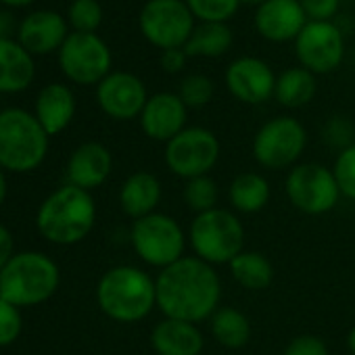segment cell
<instances>
[{
  "instance_id": "obj_1",
  "label": "cell",
  "mask_w": 355,
  "mask_h": 355,
  "mask_svg": "<svg viewBox=\"0 0 355 355\" xmlns=\"http://www.w3.org/2000/svg\"><path fill=\"white\" fill-rule=\"evenodd\" d=\"M157 307L165 318L199 324L220 309L222 282L214 266L184 255L163 268L155 280Z\"/></svg>"
},
{
  "instance_id": "obj_2",
  "label": "cell",
  "mask_w": 355,
  "mask_h": 355,
  "mask_svg": "<svg viewBox=\"0 0 355 355\" xmlns=\"http://www.w3.org/2000/svg\"><path fill=\"white\" fill-rule=\"evenodd\" d=\"M101 309L117 322L132 324L144 320L157 305L155 280L132 266L109 270L96 288Z\"/></svg>"
},
{
  "instance_id": "obj_3",
  "label": "cell",
  "mask_w": 355,
  "mask_h": 355,
  "mask_svg": "<svg viewBox=\"0 0 355 355\" xmlns=\"http://www.w3.org/2000/svg\"><path fill=\"white\" fill-rule=\"evenodd\" d=\"M94 226V201L88 191L65 187L51 195L38 214L40 232L59 245L82 241Z\"/></svg>"
},
{
  "instance_id": "obj_4",
  "label": "cell",
  "mask_w": 355,
  "mask_h": 355,
  "mask_svg": "<svg viewBox=\"0 0 355 355\" xmlns=\"http://www.w3.org/2000/svg\"><path fill=\"white\" fill-rule=\"evenodd\" d=\"M57 284V266L40 253L15 255L0 270V299L13 305L42 303L55 293Z\"/></svg>"
},
{
  "instance_id": "obj_5",
  "label": "cell",
  "mask_w": 355,
  "mask_h": 355,
  "mask_svg": "<svg viewBox=\"0 0 355 355\" xmlns=\"http://www.w3.org/2000/svg\"><path fill=\"white\" fill-rule=\"evenodd\" d=\"M36 117L21 109L0 113V165L13 171H28L42 163L49 138Z\"/></svg>"
},
{
  "instance_id": "obj_6",
  "label": "cell",
  "mask_w": 355,
  "mask_h": 355,
  "mask_svg": "<svg viewBox=\"0 0 355 355\" xmlns=\"http://www.w3.org/2000/svg\"><path fill=\"white\" fill-rule=\"evenodd\" d=\"M189 241L195 257L209 266L230 263L239 253H243L245 228L232 211L216 207L193 220Z\"/></svg>"
},
{
  "instance_id": "obj_7",
  "label": "cell",
  "mask_w": 355,
  "mask_h": 355,
  "mask_svg": "<svg viewBox=\"0 0 355 355\" xmlns=\"http://www.w3.org/2000/svg\"><path fill=\"white\" fill-rule=\"evenodd\" d=\"M132 245L142 261L155 268H167L184 257L187 236L171 216L150 214L132 226Z\"/></svg>"
},
{
  "instance_id": "obj_8",
  "label": "cell",
  "mask_w": 355,
  "mask_h": 355,
  "mask_svg": "<svg viewBox=\"0 0 355 355\" xmlns=\"http://www.w3.org/2000/svg\"><path fill=\"white\" fill-rule=\"evenodd\" d=\"M140 30L161 51L184 49L195 30V15L187 0H148L140 11Z\"/></svg>"
},
{
  "instance_id": "obj_9",
  "label": "cell",
  "mask_w": 355,
  "mask_h": 355,
  "mask_svg": "<svg viewBox=\"0 0 355 355\" xmlns=\"http://www.w3.org/2000/svg\"><path fill=\"white\" fill-rule=\"evenodd\" d=\"M286 197L299 211L322 216L336 207L340 189L332 169L320 163H301L295 165L286 178Z\"/></svg>"
},
{
  "instance_id": "obj_10",
  "label": "cell",
  "mask_w": 355,
  "mask_h": 355,
  "mask_svg": "<svg viewBox=\"0 0 355 355\" xmlns=\"http://www.w3.org/2000/svg\"><path fill=\"white\" fill-rule=\"evenodd\" d=\"M218 159L220 140L205 128H187L165 144V165L184 180L209 175Z\"/></svg>"
},
{
  "instance_id": "obj_11",
  "label": "cell",
  "mask_w": 355,
  "mask_h": 355,
  "mask_svg": "<svg viewBox=\"0 0 355 355\" xmlns=\"http://www.w3.org/2000/svg\"><path fill=\"white\" fill-rule=\"evenodd\" d=\"M307 144V132L295 117H274L259 128L253 138V157L266 169H284L293 165Z\"/></svg>"
},
{
  "instance_id": "obj_12",
  "label": "cell",
  "mask_w": 355,
  "mask_h": 355,
  "mask_svg": "<svg viewBox=\"0 0 355 355\" xmlns=\"http://www.w3.org/2000/svg\"><path fill=\"white\" fill-rule=\"evenodd\" d=\"M61 67L67 78L78 84L103 82L109 76L111 53L96 34L76 32L65 38L59 55Z\"/></svg>"
},
{
  "instance_id": "obj_13",
  "label": "cell",
  "mask_w": 355,
  "mask_h": 355,
  "mask_svg": "<svg viewBox=\"0 0 355 355\" xmlns=\"http://www.w3.org/2000/svg\"><path fill=\"white\" fill-rule=\"evenodd\" d=\"M295 53L301 67L315 73L334 71L345 55L340 30L330 21H307L295 38Z\"/></svg>"
},
{
  "instance_id": "obj_14",
  "label": "cell",
  "mask_w": 355,
  "mask_h": 355,
  "mask_svg": "<svg viewBox=\"0 0 355 355\" xmlns=\"http://www.w3.org/2000/svg\"><path fill=\"white\" fill-rule=\"evenodd\" d=\"M226 86L234 98L247 105H261L274 96L276 76L272 67L257 57H241L226 71Z\"/></svg>"
},
{
  "instance_id": "obj_15",
  "label": "cell",
  "mask_w": 355,
  "mask_h": 355,
  "mask_svg": "<svg viewBox=\"0 0 355 355\" xmlns=\"http://www.w3.org/2000/svg\"><path fill=\"white\" fill-rule=\"evenodd\" d=\"M98 105L103 111L115 119H132L142 113L148 96L146 88L134 73L117 71L109 73L98 84Z\"/></svg>"
},
{
  "instance_id": "obj_16",
  "label": "cell",
  "mask_w": 355,
  "mask_h": 355,
  "mask_svg": "<svg viewBox=\"0 0 355 355\" xmlns=\"http://www.w3.org/2000/svg\"><path fill=\"white\" fill-rule=\"evenodd\" d=\"M187 115L189 107L182 103L180 96L159 92L146 101L140 113V125L148 138L167 144L173 136L187 130Z\"/></svg>"
},
{
  "instance_id": "obj_17",
  "label": "cell",
  "mask_w": 355,
  "mask_h": 355,
  "mask_svg": "<svg viewBox=\"0 0 355 355\" xmlns=\"http://www.w3.org/2000/svg\"><path fill=\"white\" fill-rule=\"evenodd\" d=\"M305 24L307 15L299 0H266L255 13V28L270 42L297 38Z\"/></svg>"
},
{
  "instance_id": "obj_18",
  "label": "cell",
  "mask_w": 355,
  "mask_h": 355,
  "mask_svg": "<svg viewBox=\"0 0 355 355\" xmlns=\"http://www.w3.org/2000/svg\"><path fill=\"white\" fill-rule=\"evenodd\" d=\"M150 345L159 355H201L205 338L197 324L165 318L153 328Z\"/></svg>"
},
{
  "instance_id": "obj_19",
  "label": "cell",
  "mask_w": 355,
  "mask_h": 355,
  "mask_svg": "<svg viewBox=\"0 0 355 355\" xmlns=\"http://www.w3.org/2000/svg\"><path fill=\"white\" fill-rule=\"evenodd\" d=\"M111 153L98 144V142H86L82 144L69 159L67 175L71 187H78L82 191L101 187L109 173H111Z\"/></svg>"
},
{
  "instance_id": "obj_20",
  "label": "cell",
  "mask_w": 355,
  "mask_h": 355,
  "mask_svg": "<svg viewBox=\"0 0 355 355\" xmlns=\"http://www.w3.org/2000/svg\"><path fill=\"white\" fill-rule=\"evenodd\" d=\"M65 21L55 11H36L21 24V46L32 53H49L65 42Z\"/></svg>"
},
{
  "instance_id": "obj_21",
  "label": "cell",
  "mask_w": 355,
  "mask_h": 355,
  "mask_svg": "<svg viewBox=\"0 0 355 355\" xmlns=\"http://www.w3.org/2000/svg\"><path fill=\"white\" fill-rule=\"evenodd\" d=\"M159 201H161V182L148 171L132 173L123 182L119 193V205L125 216L134 218V222L155 214Z\"/></svg>"
},
{
  "instance_id": "obj_22",
  "label": "cell",
  "mask_w": 355,
  "mask_h": 355,
  "mask_svg": "<svg viewBox=\"0 0 355 355\" xmlns=\"http://www.w3.org/2000/svg\"><path fill=\"white\" fill-rule=\"evenodd\" d=\"M36 111H38V121L46 130V134L61 132L71 121L76 111V101L71 90L63 84L46 86L38 96Z\"/></svg>"
},
{
  "instance_id": "obj_23",
  "label": "cell",
  "mask_w": 355,
  "mask_h": 355,
  "mask_svg": "<svg viewBox=\"0 0 355 355\" xmlns=\"http://www.w3.org/2000/svg\"><path fill=\"white\" fill-rule=\"evenodd\" d=\"M34 78V63L21 44L0 38V92L24 90Z\"/></svg>"
},
{
  "instance_id": "obj_24",
  "label": "cell",
  "mask_w": 355,
  "mask_h": 355,
  "mask_svg": "<svg viewBox=\"0 0 355 355\" xmlns=\"http://www.w3.org/2000/svg\"><path fill=\"white\" fill-rule=\"evenodd\" d=\"M270 195H272L270 182L261 173H255V171L239 173L230 182V189H228L230 205L241 214H257V211H261L268 205Z\"/></svg>"
},
{
  "instance_id": "obj_25",
  "label": "cell",
  "mask_w": 355,
  "mask_h": 355,
  "mask_svg": "<svg viewBox=\"0 0 355 355\" xmlns=\"http://www.w3.org/2000/svg\"><path fill=\"white\" fill-rule=\"evenodd\" d=\"M274 96L282 107L297 109L315 96V78L305 67H291L276 78Z\"/></svg>"
},
{
  "instance_id": "obj_26",
  "label": "cell",
  "mask_w": 355,
  "mask_h": 355,
  "mask_svg": "<svg viewBox=\"0 0 355 355\" xmlns=\"http://www.w3.org/2000/svg\"><path fill=\"white\" fill-rule=\"evenodd\" d=\"M228 266L232 278L247 291H263L274 278L272 261L257 251H243Z\"/></svg>"
},
{
  "instance_id": "obj_27",
  "label": "cell",
  "mask_w": 355,
  "mask_h": 355,
  "mask_svg": "<svg viewBox=\"0 0 355 355\" xmlns=\"http://www.w3.org/2000/svg\"><path fill=\"white\" fill-rule=\"evenodd\" d=\"M211 334L226 349H241L251 338L249 318L234 307H220L211 318Z\"/></svg>"
},
{
  "instance_id": "obj_28",
  "label": "cell",
  "mask_w": 355,
  "mask_h": 355,
  "mask_svg": "<svg viewBox=\"0 0 355 355\" xmlns=\"http://www.w3.org/2000/svg\"><path fill=\"white\" fill-rule=\"evenodd\" d=\"M232 46V30L226 24H205L197 26L184 44L189 57H220Z\"/></svg>"
},
{
  "instance_id": "obj_29",
  "label": "cell",
  "mask_w": 355,
  "mask_h": 355,
  "mask_svg": "<svg viewBox=\"0 0 355 355\" xmlns=\"http://www.w3.org/2000/svg\"><path fill=\"white\" fill-rule=\"evenodd\" d=\"M182 197H184V203L199 216L218 207L220 191L209 175H199V178H193V180H187Z\"/></svg>"
},
{
  "instance_id": "obj_30",
  "label": "cell",
  "mask_w": 355,
  "mask_h": 355,
  "mask_svg": "<svg viewBox=\"0 0 355 355\" xmlns=\"http://www.w3.org/2000/svg\"><path fill=\"white\" fill-rule=\"evenodd\" d=\"M187 5L195 17H199L205 24H224L230 19L241 0H187Z\"/></svg>"
},
{
  "instance_id": "obj_31",
  "label": "cell",
  "mask_w": 355,
  "mask_h": 355,
  "mask_svg": "<svg viewBox=\"0 0 355 355\" xmlns=\"http://www.w3.org/2000/svg\"><path fill=\"white\" fill-rule=\"evenodd\" d=\"M178 96L182 98V103L191 109H199L205 107L211 98H214V82L207 76L201 73H193L187 76L180 84V92Z\"/></svg>"
},
{
  "instance_id": "obj_32",
  "label": "cell",
  "mask_w": 355,
  "mask_h": 355,
  "mask_svg": "<svg viewBox=\"0 0 355 355\" xmlns=\"http://www.w3.org/2000/svg\"><path fill=\"white\" fill-rule=\"evenodd\" d=\"M69 19L76 32L94 34L103 21V9L96 0H73L69 7Z\"/></svg>"
},
{
  "instance_id": "obj_33",
  "label": "cell",
  "mask_w": 355,
  "mask_h": 355,
  "mask_svg": "<svg viewBox=\"0 0 355 355\" xmlns=\"http://www.w3.org/2000/svg\"><path fill=\"white\" fill-rule=\"evenodd\" d=\"M332 171L336 178V184L340 189V195L355 201V142L345 146L338 153Z\"/></svg>"
},
{
  "instance_id": "obj_34",
  "label": "cell",
  "mask_w": 355,
  "mask_h": 355,
  "mask_svg": "<svg viewBox=\"0 0 355 355\" xmlns=\"http://www.w3.org/2000/svg\"><path fill=\"white\" fill-rule=\"evenodd\" d=\"M21 318L13 303L0 299V345H9L19 336Z\"/></svg>"
},
{
  "instance_id": "obj_35",
  "label": "cell",
  "mask_w": 355,
  "mask_h": 355,
  "mask_svg": "<svg viewBox=\"0 0 355 355\" xmlns=\"http://www.w3.org/2000/svg\"><path fill=\"white\" fill-rule=\"evenodd\" d=\"M282 355H328V347L313 334H301L286 345Z\"/></svg>"
},
{
  "instance_id": "obj_36",
  "label": "cell",
  "mask_w": 355,
  "mask_h": 355,
  "mask_svg": "<svg viewBox=\"0 0 355 355\" xmlns=\"http://www.w3.org/2000/svg\"><path fill=\"white\" fill-rule=\"evenodd\" d=\"M299 3L311 21H330L338 11L340 0H299Z\"/></svg>"
},
{
  "instance_id": "obj_37",
  "label": "cell",
  "mask_w": 355,
  "mask_h": 355,
  "mask_svg": "<svg viewBox=\"0 0 355 355\" xmlns=\"http://www.w3.org/2000/svg\"><path fill=\"white\" fill-rule=\"evenodd\" d=\"M187 53L184 49H171V51H163V57H161V67L167 71V73H178L182 71L184 65H187Z\"/></svg>"
},
{
  "instance_id": "obj_38",
  "label": "cell",
  "mask_w": 355,
  "mask_h": 355,
  "mask_svg": "<svg viewBox=\"0 0 355 355\" xmlns=\"http://www.w3.org/2000/svg\"><path fill=\"white\" fill-rule=\"evenodd\" d=\"M13 239H11V232L7 228L0 226V270H3L13 257Z\"/></svg>"
},
{
  "instance_id": "obj_39",
  "label": "cell",
  "mask_w": 355,
  "mask_h": 355,
  "mask_svg": "<svg viewBox=\"0 0 355 355\" xmlns=\"http://www.w3.org/2000/svg\"><path fill=\"white\" fill-rule=\"evenodd\" d=\"M11 26H13V17L9 13L0 11V38H5V34L11 30Z\"/></svg>"
},
{
  "instance_id": "obj_40",
  "label": "cell",
  "mask_w": 355,
  "mask_h": 355,
  "mask_svg": "<svg viewBox=\"0 0 355 355\" xmlns=\"http://www.w3.org/2000/svg\"><path fill=\"white\" fill-rule=\"evenodd\" d=\"M347 349H349V353L351 355H355V326L349 330V334H347Z\"/></svg>"
},
{
  "instance_id": "obj_41",
  "label": "cell",
  "mask_w": 355,
  "mask_h": 355,
  "mask_svg": "<svg viewBox=\"0 0 355 355\" xmlns=\"http://www.w3.org/2000/svg\"><path fill=\"white\" fill-rule=\"evenodd\" d=\"M5 195H7V182H5V175L0 173V203L5 201Z\"/></svg>"
},
{
  "instance_id": "obj_42",
  "label": "cell",
  "mask_w": 355,
  "mask_h": 355,
  "mask_svg": "<svg viewBox=\"0 0 355 355\" xmlns=\"http://www.w3.org/2000/svg\"><path fill=\"white\" fill-rule=\"evenodd\" d=\"M3 3H7V5H15V7H21V5L32 3V0H3Z\"/></svg>"
},
{
  "instance_id": "obj_43",
  "label": "cell",
  "mask_w": 355,
  "mask_h": 355,
  "mask_svg": "<svg viewBox=\"0 0 355 355\" xmlns=\"http://www.w3.org/2000/svg\"><path fill=\"white\" fill-rule=\"evenodd\" d=\"M241 3H247V5H259V7H261V5L266 3V0H241Z\"/></svg>"
},
{
  "instance_id": "obj_44",
  "label": "cell",
  "mask_w": 355,
  "mask_h": 355,
  "mask_svg": "<svg viewBox=\"0 0 355 355\" xmlns=\"http://www.w3.org/2000/svg\"><path fill=\"white\" fill-rule=\"evenodd\" d=\"M353 65H355V53H353Z\"/></svg>"
}]
</instances>
